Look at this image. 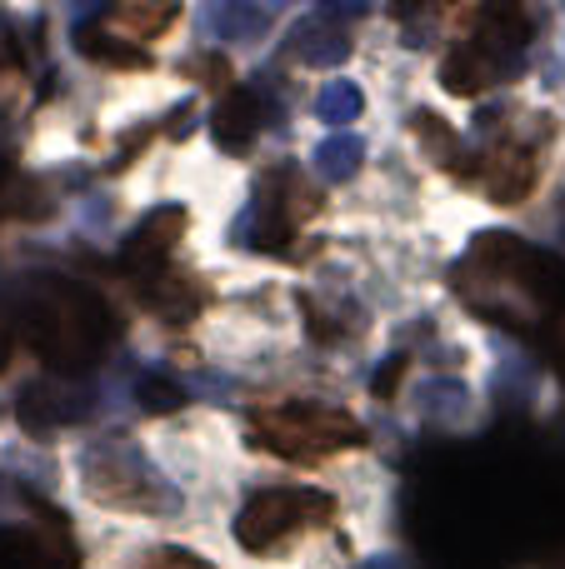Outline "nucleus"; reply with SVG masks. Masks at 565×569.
Masks as SVG:
<instances>
[{
    "label": "nucleus",
    "instance_id": "5",
    "mask_svg": "<svg viewBox=\"0 0 565 569\" xmlns=\"http://www.w3.org/2000/svg\"><path fill=\"white\" fill-rule=\"evenodd\" d=\"M480 186H486V196L496 200V206H521V200L531 196V186H536V160H531V150L511 146V150H496V156L480 166Z\"/></svg>",
    "mask_w": 565,
    "mask_h": 569
},
{
    "label": "nucleus",
    "instance_id": "4",
    "mask_svg": "<svg viewBox=\"0 0 565 569\" xmlns=\"http://www.w3.org/2000/svg\"><path fill=\"white\" fill-rule=\"evenodd\" d=\"M186 236V210L166 206V210H150L126 240V266H150L160 270V260L170 256V246Z\"/></svg>",
    "mask_w": 565,
    "mask_h": 569
},
{
    "label": "nucleus",
    "instance_id": "1",
    "mask_svg": "<svg viewBox=\"0 0 565 569\" xmlns=\"http://www.w3.org/2000/svg\"><path fill=\"white\" fill-rule=\"evenodd\" d=\"M250 430H256V445L280 460H326L336 450H350V445H366V430L350 420L346 410H330V405L316 400H290L280 410H256L250 415Z\"/></svg>",
    "mask_w": 565,
    "mask_h": 569
},
{
    "label": "nucleus",
    "instance_id": "19",
    "mask_svg": "<svg viewBox=\"0 0 565 569\" xmlns=\"http://www.w3.org/2000/svg\"><path fill=\"white\" fill-rule=\"evenodd\" d=\"M376 569H380V565H376Z\"/></svg>",
    "mask_w": 565,
    "mask_h": 569
},
{
    "label": "nucleus",
    "instance_id": "8",
    "mask_svg": "<svg viewBox=\"0 0 565 569\" xmlns=\"http://www.w3.org/2000/svg\"><path fill=\"white\" fill-rule=\"evenodd\" d=\"M176 16H180L176 6H110L106 10L110 26H120L126 36H136V40H150V36H160V30H170L176 26Z\"/></svg>",
    "mask_w": 565,
    "mask_h": 569
},
{
    "label": "nucleus",
    "instance_id": "13",
    "mask_svg": "<svg viewBox=\"0 0 565 569\" xmlns=\"http://www.w3.org/2000/svg\"><path fill=\"white\" fill-rule=\"evenodd\" d=\"M360 106H366V100H360V90L350 86V80H330V86L316 96L320 120H330V126H346V120H356Z\"/></svg>",
    "mask_w": 565,
    "mask_h": 569
},
{
    "label": "nucleus",
    "instance_id": "9",
    "mask_svg": "<svg viewBox=\"0 0 565 569\" xmlns=\"http://www.w3.org/2000/svg\"><path fill=\"white\" fill-rule=\"evenodd\" d=\"M360 156H366V146H360L356 136H330V140H320V150H316L320 180H330V186L350 180V176L360 170Z\"/></svg>",
    "mask_w": 565,
    "mask_h": 569
},
{
    "label": "nucleus",
    "instance_id": "10",
    "mask_svg": "<svg viewBox=\"0 0 565 569\" xmlns=\"http://www.w3.org/2000/svg\"><path fill=\"white\" fill-rule=\"evenodd\" d=\"M76 46H80V56H90V60H100V66H120V70H146L150 66V56L146 50H136V46H116L110 36H100V30H76Z\"/></svg>",
    "mask_w": 565,
    "mask_h": 569
},
{
    "label": "nucleus",
    "instance_id": "12",
    "mask_svg": "<svg viewBox=\"0 0 565 569\" xmlns=\"http://www.w3.org/2000/svg\"><path fill=\"white\" fill-rule=\"evenodd\" d=\"M410 130H416V140L436 156V166H456L460 160V136L450 126H440L430 110H416V116H410Z\"/></svg>",
    "mask_w": 565,
    "mask_h": 569
},
{
    "label": "nucleus",
    "instance_id": "6",
    "mask_svg": "<svg viewBox=\"0 0 565 569\" xmlns=\"http://www.w3.org/2000/svg\"><path fill=\"white\" fill-rule=\"evenodd\" d=\"M266 126V106H260L250 90H240V96H226L216 110V120H210V136H216L220 150H246L250 140H256V130Z\"/></svg>",
    "mask_w": 565,
    "mask_h": 569
},
{
    "label": "nucleus",
    "instance_id": "18",
    "mask_svg": "<svg viewBox=\"0 0 565 569\" xmlns=\"http://www.w3.org/2000/svg\"><path fill=\"white\" fill-rule=\"evenodd\" d=\"M10 350H16V335H10L6 315H0V370H6V365H10Z\"/></svg>",
    "mask_w": 565,
    "mask_h": 569
},
{
    "label": "nucleus",
    "instance_id": "17",
    "mask_svg": "<svg viewBox=\"0 0 565 569\" xmlns=\"http://www.w3.org/2000/svg\"><path fill=\"white\" fill-rule=\"evenodd\" d=\"M226 30H260L266 26V16H260V10H226Z\"/></svg>",
    "mask_w": 565,
    "mask_h": 569
},
{
    "label": "nucleus",
    "instance_id": "11",
    "mask_svg": "<svg viewBox=\"0 0 565 569\" xmlns=\"http://www.w3.org/2000/svg\"><path fill=\"white\" fill-rule=\"evenodd\" d=\"M60 560H50L46 540L36 535H20V530H0V569H56ZM66 569V565H60Z\"/></svg>",
    "mask_w": 565,
    "mask_h": 569
},
{
    "label": "nucleus",
    "instance_id": "3",
    "mask_svg": "<svg viewBox=\"0 0 565 569\" xmlns=\"http://www.w3.org/2000/svg\"><path fill=\"white\" fill-rule=\"evenodd\" d=\"M511 70H516V60L496 56L490 46H460V50H450V56H446L440 80H446V90H456V96H480L486 86L506 80Z\"/></svg>",
    "mask_w": 565,
    "mask_h": 569
},
{
    "label": "nucleus",
    "instance_id": "14",
    "mask_svg": "<svg viewBox=\"0 0 565 569\" xmlns=\"http://www.w3.org/2000/svg\"><path fill=\"white\" fill-rule=\"evenodd\" d=\"M140 405H146L150 415H176L180 405H186V390L170 380H146L140 385Z\"/></svg>",
    "mask_w": 565,
    "mask_h": 569
},
{
    "label": "nucleus",
    "instance_id": "7",
    "mask_svg": "<svg viewBox=\"0 0 565 569\" xmlns=\"http://www.w3.org/2000/svg\"><path fill=\"white\" fill-rule=\"evenodd\" d=\"M290 50H296L306 66H340V60L350 56V40H346V30L326 26V20H306V26H296V36H290Z\"/></svg>",
    "mask_w": 565,
    "mask_h": 569
},
{
    "label": "nucleus",
    "instance_id": "2",
    "mask_svg": "<svg viewBox=\"0 0 565 569\" xmlns=\"http://www.w3.org/2000/svg\"><path fill=\"white\" fill-rule=\"evenodd\" d=\"M336 515V500L326 490H266L240 510L236 540L250 555H266L276 545H286L290 535H300L306 525H326Z\"/></svg>",
    "mask_w": 565,
    "mask_h": 569
},
{
    "label": "nucleus",
    "instance_id": "16",
    "mask_svg": "<svg viewBox=\"0 0 565 569\" xmlns=\"http://www.w3.org/2000/svg\"><path fill=\"white\" fill-rule=\"evenodd\" d=\"M400 380H406V355H390V360H386V370L376 375V385H370V390H376V400H390Z\"/></svg>",
    "mask_w": 565,
    "mask_h": 569
},
{
    "label": "nucleus",
    "instance_id": "15",
    "mask_svg": "<svg viewBox=\"0 0 565 569\" xmlns=\"http://www.w3.org/2000/svg\"><path fill=\"white\" fill-rule=\"evenodd\" d=\"M140 569H210L200 555H190V550H156Z\"/></svg>",
    "mask_w": 565,
    "mask_h": 569
}]
</instances>
